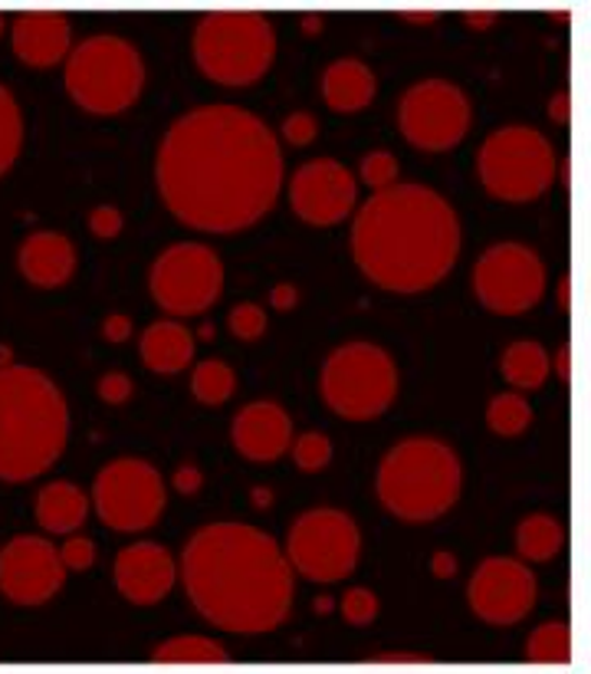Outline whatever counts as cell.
Masks as SVG:
<instances>
[{"instance_id": "3", "label": "cell", "mask_w": 591, "mask_h": 674, "mask_svg": "<svg viewBox=\"0 0 591 674\" xmlns=\"http://www.w3.org/2000/svg\"><path fill=\"white\" fill-rule=\"evenodd\" d=\"M460 217L427 185H391L375 191L355 214L351 257L388 293H424L437 287L460 257Z\"/></svg>"}, {"instance_id": "53", "label": "cell", "mask_w": 591, "mask_h": 674, "mask_svg": "<svg viewBox=\"0 0 591 674\" xmlns=\"http://www.w3.org/2000/svg\"><path fill=\"white\" fill-rule=\"evenodd\" d=\"M4 30H8V17H4V14H0V34H4Z\"/></svg>"}, {"instance_id": "15", "label": "cell", "mask_w": 591, "mask_h": 674, "mask_svg": "<svg viewBox=\"0 0 591 674\" xmlns=\"http://www.w3.org/2000/svg\"><path fill=\"white\" fill-rule=\"evenodd\" d=\"M539 583L523 559L490 556L473 570L466 586V602L487 625H516L536 609Z\"/></svg>"}, {"instance_id": "29", "label": "cell", "mask_w": 591, "mask_h": 674, "mask_svg": "<svg viewBox=\"0 0 591 674\" xmlns=\"http://www.w3.org/2000/svg\"><path fill=\"white\" fill-rule=\"evenodd\" d=\"M24 149V116L14 92L0 82V178H4Z\"/></svg>"}, {"instance_id": "35", "label": "cell", "mask_w": 591, "mask_h": 674, "mask_svg": "<svg viewBox=\"0 0 591 674\" xmlns=\"http://www.w3.org/2000/svg\"><path fill=\"white\" fill-rule=\"evenodd\" d=\"M338 606H342V619L348 625H369L378 615V596L372 589H365V586L348 589Z\"/></svg>"}, {"instance_id": "41", "label": "cell", "mask_w": 591, "mask_h": 674, "mask_svg": "<svg viewBox=\"0 0 591 674\" xmlns=\"http://www.w3.org/2000/svg\"><path fill=\"white\" fill-rule=\"evenodd\" d=\"M171 484H175V491H178V494L194 497V494L204 487V471H201L197 465H181V468L175 471Z\"/></svg>"}, {"instance_id": "2", "label": "cell", "mask_w": 591, "mask_h": 674, "mask_svg": "<svg viewBox=\"0 0 591 674\" xmlns=\"http://www.w3.org/2000/svg\"><path fill=\"white\" fill-rule=\"evenodd\" d=\"M178 580L201 619L236 635H264L290 619L296 580L277 539L247 523L197 530L178 563Z\"/></svg>"}, {"instance_id": "28", "label": "cell", "mask_w": 591, "mask_h": 674, "mask_svg": "<svg viewBox=\"0 0 591 674\" xmlns=\"http://www.w3.org/2000/svg\"><path fill=\"white\" fill-rule=\"evenodd\" d=\"M191 392H194V398L201 405L217 408V405H223V402L233 398V392H236V372L223 359H204L191 372Z\"/></svg>"}, {"instance_id": "14", "label": "cell", "mask_w": 591, "mask_h": 674, "mask_svg": "<svg viewBox=\"0 0 591 674\" xmlns=\"http://www.w3.org/2000/svg\"><path fill=\"white\" fill-rule=\"evenodd\" d=\"M473 293L497 316H523L545 296V264L532 247L503 241L480 254Z\"/></svg>"}, {"instance_id": "46", "label": "cell", "mask_w": 591, "mask_h": 674, "mask_svg": "<svg viewBox=\"0 0 591 674\" xmlns=\"http://www.w3.org/2000/svg\"><path fill=\"white\" fill-rule=\"evenodd\" d=\"M463 21H466V27H473V30H490V27L497 24V14H493V11H466Z\"/></svg>"}, {"instance_id": "32", "label": "cell", "mask_w": 591, "mask_h": 674, "mask_svg": "<svg viewBox=\"0 0 591 674\" xmlns=\"http://www.w3.org/2000/svg\"><path fill=\"white\" fill-rule=\"evenodd\" d=\"M290 452H293V461H296L299 471L319 474L332 461V437L322 434V431H306V434L293 437Z\"/></svg>"}, {"instance_id": "40", "label": "cell", "mask_w": 591, "mask_h": 674, "mask_svg": "<svg viewBox=\"0 0 591 674\" xmlns=\"http://www.w3.org/2000/svg\"><path fill=\"white\" fill-rule=\"evenodd\" d=\"M102 340L105 343H115V346H123L126 340H132V319L126 313L105 316V322H102Z\"/></svg>"}, {"instance_id": "50", "label": "cell", "mask_w": 591, "mask_h": 674, "mask_svg": "<svg viewBox=\"0 0 591 674\" xmlns=\"http://www.w3.org/2000/svg\"><path fill=\"white\" fill-rule=\"evenodd\" d=\"M382 661H427V654H404V651H395V654H378Z\"/></svg>"}, {"instance_id": "8", "label": "cell", "mask_w": 591, "mask_h": 674, "mask_svg": "<svg viewBox=\"0 0 591 674\" xmlns=\"http://www.w3.org/2000/svg\"><path fill=\"white\" fill-rule=\"evenodd\" d=\"M319 395L345 421H372L398 398V366L375 343H345L322 363Z\"/></svg>"}, {"instance_id": "45", "label": "cell", "mask_w": 591, "mask_h": 674, "mask_svg": "<svg viewBox=\"0 0 591 674\" xmlns=\"http://www.w3.org/2000/svg\"><path fill=\"white\" fill-rule=\"evenodd\" d=\"M552 369H555V376L562 379V385H568V382H571V349H568V343H565V346H558Z\"/></svg>"}, {"instance_id": "20", "label": "cell", "mask_w": 591, "mask_h": 674, "mask_svg": "<svg viewBox=\"0 0 591 674\" xmlns=\"http://www.w3.org/2000/svg\"><path fill=\"white\" fill-rule=\"evenodd\" d=\"M14 56L30 69H50L73 50L69 17L60 11H21L11 24Z\"/></svg>"}, {"instance_id": "26", "label": "cell", "mask_w": 591, "mask_h": 674, "mask_svg": "<svg viewBox=\"0 0 591 674\" xmlns=\"http://www.w3.org/2000/svg\"><path fill=\"white\" fill-rule=\"evenodd\" d=\"M565 543V530L549 513H529L516 526V552L523 563H549Z\"/></svg>"}, {"instance_id": "49", "label": "cell", "mask_w": 591, "mask_h": 674, "mask_svg": "<svg viewBox=\"0 0 591 674\" xmlns=\"http://www.w3.org/2000/svg\"><path fill=\"white\" fill-rule=\"evenodd\" d=\"M299 27H303L306 34H319V30H322V17H319V14H306V17L299 21Z\"/></svg>"}, {"instance_id": "27", "label": "cell", "mask_w": 591, "mask_h": 674, "mask_svg": "<svg viewBox=\"0 0 591 674\" xmlns=\"http://www.w3.org/2000/svg\"><path fill=\"white\" fill-rule=\"evenodd\" d=\"M152 661L162 664H217L227 661V648L214 638L204 635H181V638H168L162 645L152 648Z\"/></svg>"}, {"instance_id": "31", "label": "cell", "mask_w": 591, "mask_h": 674, "mask_svg": "<svg viewBox=\"0 0 591 674\" xmlns=\"http://www.w3.org/2000/svg\"><path fill=\"white\" fill-rule=\"evenodd\" d=\"M526 658L539 664H565L571 658V632L565 622L539 625L526 641Z\"/></svg>"}, {"instance_id": "38", "label": "cell", "mask_w": 591, "mask_h": 674, "mask_svg": "<svg viewBox=\"0 0 591 674\" xmlns=\"http://www.w3.org/2000/svg\"><path fill=\"white\" fill-rule=\"evenodd\" d=\"M123 228H126V217H123V211L112 207V204H102V207H95V211L89 214V231H92L99 241H112V238H118V234H123Z\"/></svg>"}, {"instance_id": "11", "label": "cell", "mask_w": 591, "mask_h": 674, "mask_svg": "<svg viewBox=\"0 0 591 674\" xmlns=\"http://www.w3.org/2000/svg\"><path fill=\"white\" fill-rule=\"evenodd\" d=\"M168 504L162 474L142 458L108 461L92 484V507L108 530L145 533L152 530Z\"/></svg>"}, {"instance_id": "37", "label": "cell", "mask_w": 591, "mask_h": 674, "mask_svg": "<svg viewBox=\"0 0 591 674\" xmlns=\"http://www.w3.org/2000/svg\"><path fill=\"white\" fill-rule=\"evenodd\" d=\"M280 132L293 149H306L319 136V119L312 116V112H290V116L283 119V126H280Z\"/></svg>"}, {"instance_id": "4", "label": "cell", "mask_w": 591, "mask_h": 674, "mask_svg": "<svg viewBox=\"0 0 591 674\" xmlns=\"http://www.w3.org/2000/svg\"><path fill=\"white\" fill-rule=\"evenodd\" d=\"M69 441V408L50 376L0 369V481L27 484L50 471Z\"/></svg>"}, {"instance_id": "13", "label": "cell", "mask_w": 591, "mask_h": 674, "mask_svg": "<svg viewBox=\"0 0 591 674\" xmlns=\"http://www.w3.org/2000/svg\"><path fill=\"white\" fill-rule=\"evenodd\" d=\"M473 123L466 92L447 79H421L398 102V129L421 152H447L460 145Z\"/></svg>"}, {"instance_id": "51", "label": "cell", "mask_w": 591, "mask_h": 674, "mask_svg": "<svg viewBox=\"0 0 591 674\" xmlns=\"http://www.w3.org/2000/svg\"><path fill=\"white\" fill-rule=\"evenodd\" d=\"M316 602H319V606H316V609H319V612H325V609H329V612H332V599H316Z\"/></svg>"}, {"instance_id": "1", "label": "cell", "mask_w": 591, "mask_h": 674, "mask_svg": "<svg viewBox=\"0 0 591 674\" xmlns=\"http://www.w3.org/2000/svg\"><path fill=\"white\" fill-rule=\"evenodd\" d=\"M165 207L204 234L247 231L277 204L283 152L273 129L241 105L191 109L165 132L155 158Z\"/></svg>"}, {"instance_id": "5", "label": "cell", "mask_w": 591, "mask_h": 674, "mask_svg": "<svg viewBox=\"0 0 591 674\" xmlns=\"http://www.w3.org/2000/svg\"><path fill=\"white\" fill-rule=\"evenodd\" d=\"M375 491L391 517L404 523H431L460 500V455L440 437H404L382 458Z\"/></svg>"}, {"instance_id": "12", "label": "cell", "mask_w": 591, "mask_h": 674, "mask_svg": "<svg viewBox=\"0 0 591 674\" xmlns=\"http://www.w3.org/2000/svg\"><path fill=\"white\" fill-rule=\"evenodd\" d=\"M155 303L171 316L207 313L223 290V264L207 244H171L165 247L149 274Z\"/></svg>"}, {"instance_id": "17", "label": "cell", "mask_w": 591, "mask_h": 674, "mask_svg": "<svg viewBox=\"0 0 591 674\" xmlns=\"http://www.w3.org/2000/svg\"><path fill=\"white\" fill-rule=\"evenodd\" d=\"M355 204H359V181L335 158H312L290 178V207L312 228H335L355 211Z\"/></svg>"}, {"instance_id": "47", "label": "cell", "mask_w": 591, "mask_h": 674, "mask_svg": "<svg viewBox=\"0 0 591 674\" xmlns=\"http://www.w3.org/2000/svg\"><path fill=\"white\" fill-rule=\"evenodd\" d=\"M555 303H558V309H562V313H568V309H571V277H568V274H562V277H558Z\"/></svg>"}, {"instance_id": "42", "label": "cell", "mask_w": 591, "mask_h": 674, "mask_svg": "<svg viewBox=\"0 0 591 674\" xmlns=\"http://www.w3.org/2000/svg\"><path fill=\"white\" fill-rule=\"evenodd\" d=\"M549 116H552L555 126H568V119H571V96H568V89H562V92L552 96V102H549Z\"/></svg>"}, {"instance_id": "30", "label": "cell", "mask_w": 591, "mask_h": 674, "mask_svg": "<svg viewBox=\"0 0 591 674\" xmlns=\"http://www.w3.org/2000/svg\"><path fill=\"white\" fill-rule=\"evenodd\" d=\"M487 424L500 437H519L532 424V405L523 392H503L487 405Z\"/></svg>"}, {"instance_id": "52", "label": "cell", "mask_w": 591, "mask_h": 674, "mask_svg": "<svg viewBox=\"0 0 591 674\" xmlns=\"http://www.w3.org/2000/svg\"><path fill=\"white\" fill-rule=\"evenodd\" d=\"M267 497H270L267 491H257V507H267Z\"/></svg>"}, {"instance_id": "39", "label": "cell", "mask_w": 591, "mask_h": 674, "mask_svg": "<svg viewBox=\"0 0 591 674\" xmlns=\"http://www.w3.org/2000/svg\"><path fill=\"white\" fill-rule=\"evenodd\" d=\"M95 392H99V398H102L105 405H126V402L132 398L136 385H132V379H129L126 372H105V376L99 379Z\"/></svg>"}, {"instance_id": "10", "label": "cell", "mask_w": 591, "mask_h": 674, "mask_svg": "<svg viewBox=\"0 0 591 674\" xmlns=\"http://www.w3.org/2000/svg\"><path fill=\"white\" fill-rule=\"evenodd\" d=\"M286 559L309 583H338L362 559V533L345 510L316 507L293 520L286 533Z\"/></svg>"}, {"instance_id": "21", "label": "cell", "mask_w": 591, "mask_h": 674, "mask_svg": "<svg viewBox=\"0 0 591 674\" xmlns=\"http://www.w3.org/2000/svg\"><path fill=\"white\" fill-rule=\"evenodd\" d=\"M76 264H79L76 244L56 231H37L17 251V267H21L24 280L40 290L66 287L76 274Z\"/></svg>"}, {"instance_id": "48", "label": "cell", "mask_w": 591, "mask_h": 674, "mask_svg": "<svg viewBox=\"0 0 591 674\" xmlns=\"http://www.w3.org/2000/svg\"><path fill=\"white\" fill-rule=\"evenodd\" d=\"M401 17L404 21H414V24H434L437 21V11H404Z\"/></svg>"}, {"instance_id": "22", "label": "cell", "mask_w": 591, "mask_h": 674, "mask_svg": "<svg viewBox=\"0 0 591 674\" xmlns=\"http://www.w3.org/2000/svg\"><path fill=\"white\" fill-rule=\"evenodd\" d=\"M375 89H378V79L372 66L362 60L345 56V60L329 63L322 73V99L332 112H338V116H355V112L369 109L375 99Z\"/></svg>"}, {"instance_id": "23", "label": "cell", "mask_w": 591, "mask_h": 674, "mask_svg": "<svg viewBox=\"0 0 591 674\" xmlns=\"http://www.w3.org/2000/svg\"><path fill=\"white\" fill-rule=\"evenodd\" d=\"M139 356L155 376H178L194 359V335L178 319H158L142 332Z\"/></svg>"}, {"instance_id": "43", "label": "cell", "mask_w": 591, "mask_h": 674, "mask_svg": "<svg viewBox=\"0 0 591 674\" xmlns=\"http://www.w3.org/2000/svg\"><path fill=\"white\" fill-rule=\"evenodd\" d=\"M296 300H299V290L293 283H277L270 290V303L277 306V313H290L296 306Z\"/></svg>"}, {"instance_id": "7", "label": "cell", "mask_w": 591, "mask_h": 674, "mask_svg": "<svg viewBox=\"0 0 591 674\" xmlns=\"http://www.w3.org/2000/svg\"><path fill=\"white\" fill-rule=\"evenodd\" d=\"M66 92L92 116H118L139 102L145 89L142 53L112 34L82 40L66 56Z\"/></svg>"}, {"instance_id": "33", "label": "cell", "mask_w": 591, "mask_h": 674, "mask_svg": "<svg viewBox=\"0 0 591 674\" xmlns=\"http://www.w3.org/2000/svg\"><path fill=\"white\" fill-rule=\"evenodd\" d=\"M227 329L233 332V340L241 343H257L267 332V313L257 303H236L227 316Z\"/></svg>"}, {"instance_id": "6", "label": "cell", "mask_w": 591, "mask_h": 674, "mask_svg": "<svg viewBox=\"0 0 591 674\" xmlns=\"http://www.w3.org/2000/svg\"><path fill=\"white\" fill-rule=\"evenodd\" d=\"M197 69L227 89L257 86L277 60V30L260 11H210L191 37Z\"/></svg>"}, {"instance_id": "16", "label": "cell", "mask_w": 591, "mask_h": 674, "mask_svg": "<svg viewBox=\"0 0 591 674\" xmlns=\"http://www.w3.org/2000/svg\"><path fill=\"white\" fill-rule=\"evenodd\" d=\"M66 583L60 549L34 533L0 546V596L14 606H47Z\"/></svg>"}, {"instance_id": "24", "label": "cell", "mask_w": 591, "mask_h": 674, "mask_svg": "<svg viewBox=\"0 0 591 674\" xmlns=\"http://www.w3.org/2000/svg\"><path fill=\"white\" fill-rule=\"evenodd\" d=\"M34 517L47 533L69 536L86 523L89 497L69 481H53V484L40 487V494L34 497Z\"/></svg>"}, {"instance_id": "25", "label": "cell", "mask_w": 591, "mask_h": 674, "mask_svg": "<svg viewBox=\"0 0 591 674\" xmlns=\"http://www.w3.org/2000/svg\"><path fill=\"white\" fill-rule=\"evenodd\" d=\"M500 372H503V379L513 392H536V389L545 385V379L552 372V359L539 343L519 340V343L503 349Z\"/></svg>"}, {"instance_id": "36", "label": "cell", "mask_w": 591, "mask_h": 674, "mask_svg": "<svg viewBox=\"0 0 591 674\" xmlns=\"http://www.w3.org/2000/svg\"><path fill=\"white\" fill-rule=\"evenodd\" d=\"M60 549V563L66 567V573H86L95 567V559H99V549L89 536H79V533H69Z\"/></svg>"}, {"instance_id": "44", "label": "cell", "mask_w": 591, "mask_h": 674, "mask_svg": "<svg viewBox=\"0 0 591 674\" xmlns=\"http://www.w3.org/2000/svg\"><path fill=\"white\" fill-rule=\"evenodd\" d=\"M431 573H434L437 580H453V576H457V556L447 552V549L434 552V559H431Z\"/></svg>"}, {"instance_id": "9", "label": "cell", "mask_w": 591, "mask_h": 674, "mask_svg": "<svg viewBox=\"0 0 591 674\" xmlns=\"http://www.w3.org/2000/svg\"><path fill=\"white\" fill-rule=\"evenodd\" d=\"M477 178L497 201H536L555 181V149L539 129L503 126L480 145Z\"/></svg>"}, {"instance_id": "19", "label": "cell", "mask_w": 591, "mask_h": 674, "mask_svg": "<svg viewBox=\"0 0 591 674\" xmlns=\"http://www.w3.org/2000/svg\"><path fill=\"white\" fill-rule=\"evenodd\" d=\"M230 441L241 458H247L254 465H270L290 452L293 418L277 402H250L233 415Z\"/></svg>"}, {"instance_id": "34", "label": "cell", "mask_w": 591, "mask_h": 674, "mask_svg": "<svg viewBox=\"0 0 591 674\" xmlns=\"http://www.w3.org/2000/svg\"><path fill=\"white\" fill-rule=\"evenodd\" d=\"M398 171H401L398 158H395L391 152H385V149L369 152V155L362 158V165H359V178H362L372 191H385V188L398 185Z\"/></svg>"}, {"instance_id": "18", "label": "cell", "mask_w": 591, "mask_h": 674, "mask_svg": "<svg viewBox=\"0 0 591 674\" xmlns=\"http://www.w3.org/2000/svg\"><path fill=\"white\" fill-rule=\"evenodd\" d=\"M178 583V563L162 543H132L115 556V586L132 606H158Z\"/></svg>"}]
</instances>
